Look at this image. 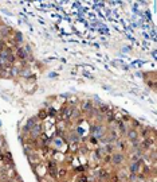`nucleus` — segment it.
I'll return each mask as SVG.
<instances>
[{"label":"nucleus","mask_w":157,"mask_h":182,"mask_svg":"<svg viewBox=\"0 0 157 182\" xmlns=\"http://www.w3.org/2000/svg\"><path fill=\"white\" fill-rule=\"evenodd\" d=\"M110 162L113 163V165H115V166H120V165H122L123 162H125V154L123 152H114V154L112 155V161Z\"/></svg>","instance_id":"1"},{"label":"nucleus","mask_w":157,"mask_h":182,"mask_svg":"<svg viewBox=\"0 0 157 182\" xmlns=\"http://www.w3.org/2000/svg\"><path fill=\"white\" fill-rule=\"evenodd\" d=\"M126 138L129 142H134V140H137L138 138H140V134H138V129L137 128H130L126 131Z\"/></svg>","instance_id":"2"},{"label":"nucleus","mask_w":157,"mask_h":182,"mask_svg":"<svg viewBox=\"0 0 157 182\" xmlns=\"http://www.w3.org/2000/svg\"><path fill=\"white\" fill-rule=\"evenodd\" d=\"M74 108H75V107L69 105L67 108L63 111V113H62V119H63V120H69V119L73 118V111H74Z\"/></svg>","instance_id":"3"},{"label":"nucleus","mask_w":157,"mask_h":182,"mask_svg":"<svg viewBox=\"0 0 157 182\" xmlns=\"http://www.w3.org/2000/svg\"><path fill=\"white\" fill-rule=\"evenodd\" d=\"M140 165H141V161L130 162V165H129V171H130V174H138V173H140Z\"/></svg>","instance_id":"4"},{"label":"nucleus","mask_w":157,"mask_h":182,"mask_svg":"<svg viewBox=\"0 0 157 182\" xmlns=\"http://www.w3.org/2000/svg\"><path fill=\"white\" fill-rule=\"evenodd\" d=\"M93 108H94V104H93L90 100H85L83 103H82V108H81V109L83 111V112H87V113H89Z\"/></svg>","instance_id":"5"},{"label":"nucleus","mask_w":157,"mask_h":182,"mask_svg":"<svg viewBox=\"0 0 157 182\" xmlns=\"http://www.w3.org/2000/svg\"><path fill=\"white\" fill-rule=\"evenodd\" d=\"M16 55L19 57L20 59H27V58H28L27 53L24 51V49H23V47H18V49H16Z\"/></svg>","instance_id":"6"},{"label":"nucleus","mask_w":157,"mask_h":182,"mask_svg":"<svg viewBox=\"0 0 157 182\" xmlns=\"http://www.w3.org/2000/svg\"><path fill=\"white\" fill-rule=\"evenodd\" d=\"M115 150V146L114 143H109V144H105V152L106 154H113Z\"/></svg>","instance_id":"7"},{"label":"nucleus","mask_w":157,"mask_h":182,"mask_svg":"<svg viewBox=\"0 0 157 182\" xmlns=\"http://www.w3.org/2000/svg\"><path fill=\"white\" fill-rule=\"evenodd\" d=\"M15 38H16V43H23V35L20 33L15 34Z\"/></svg>","instance_id":"8"},{"label":"nucleus","mask_w":157,"mask_h":182,"mask_svg":"<svg viewBox=\"0 0 157 182\" xmlns=\"http://www.w3.org/2000/svg\"><path fill=\"white\" fill-rule=\"evenodd\" d=\"M38 116H39V119H40V120H45V119L47 118V112H46V111H43V109H42V111H40V112H39V115H38Z\"/></svg>","instance_id":"9"},{"label":"nucleus","mask_w":157,"mask_h":182,"mask_svg":"<svg viewBox=\"0 0 157 182\" xmlns=\"http://www.w3.org/2000/svg\"><path fill=\"white\" fill-rule=\"evenodd\" d=\"M0 154H1V147H0Z\"/></svg>","instance_id":"10"}]
</instances>
